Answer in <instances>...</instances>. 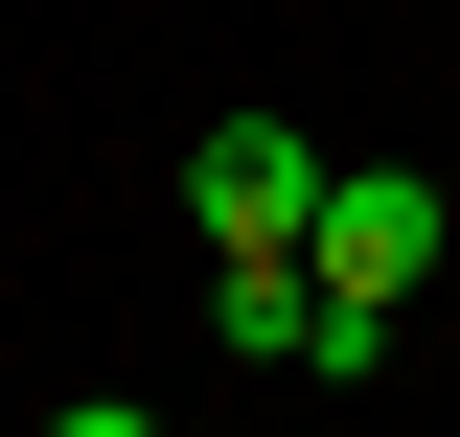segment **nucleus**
I'll list each match as a JSON object with an SVG mask.
<instances>
[{
  "instance_id": "f03ea898",
  "label": "nucleus",
  "mask_w": 460,
  "mask_h": 437,
  "mask_svg": "<svg viewBox=\"0 0 460 437\" xmlns=\"http://www.w3.org/2000/svg\"><path fill=\"white\" fill-rule=\"evenodd\" d=\"M184 230H208V254H299V230H323V138H277V115L184 138Z\"/></svg>"
},
{
  "instance_id": "7ed1b4c3",
  "label": "nucleus",
  "mask_w": 460,
  "mask_h": 437,
  "mask_svg": "<svg viewBox=\"0 0 460 437\" xmlns=\"http://www.w3.org/2000/svg\"><path fill=\"white\" fill-rule=\"evenodd\" d=\"M47 437H162V415H138V391H69V415H47Z\"/></svg>"
},
{
  "instance_id": "f257e3e1",
  "label": "nucleus",
  "mask_w": 460,
  "mask_h": 437,
  "mask_svg": "<svg viewBox=\"0 0 460 437\" xmlns=\"http://www.w3.org/2000/svg\"><path fill=\"white\" fill-rule=\"evenodd\" d=\"M460 254V208L414 162H323V230H299V276H323V369H392V323H414V276Z\"/></svg>"
},
{
  "instance_id": "20e7f679",
  "label": "nucleus",
  "mask_w": 460,
  "mask_h": 437,
  "mask_svg": "<svg viewBox=\"0 0 460 437\" xmlns=\"http://www.w3.org/2000/svg\"><path fill=\"white\" fill-rule=\"evenodd\" d=\"M438 208H460V162H438Z\"/></svg>"
}]
</instances>
